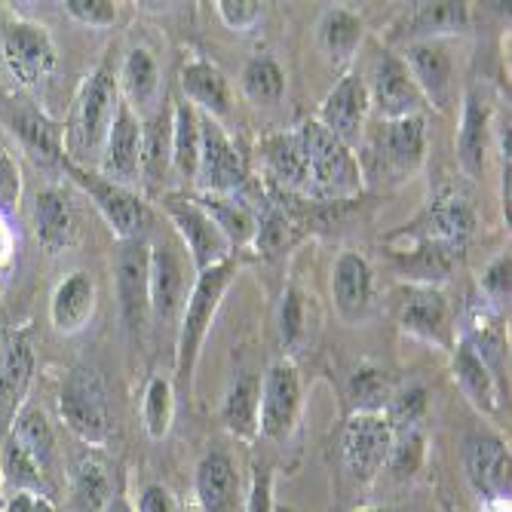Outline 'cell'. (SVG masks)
Returning <instances> with one entry per match:
<instances>
[{
	"label": "cell",
	"instance_id": "obj_1",
	"mask_svg": "<svg viewBox=\"0 0 512 512\" xmlns=\"http://www.w3.org/2000/svg\"><path fill=\"white\" fill-rule=\"evenodd\" d=\"M304 157H307V188L325 200H350L362 191L359 163L353 151L325 129L319 120L298 126Z\"/></svg>",
	"mask_w": 512,
	"mask_h": 512
},
{
	"label": "cell",
	"instance_id": "obj_2",
	"mask_svg": "<svg viewBox=\"0 0 512 512\" xmlns=\"http://www.w3.org/2000/svg\"><path fill=\"white\" fill-rule=\"evenodd\" d=\"M120 108V86L108 68H99L92 74L80 96L74 102L68 129H65V145L71 154V163L89 160L92 154H102V145L108 138V129Z\"/></svg>",
	"mask_w": 512,
	"mask_h": 512
},
{
	"label": "cell",
	"instance_id": "obj_3",
	"mask_svg": "<svg viewBox=\"0 0 512 512\" xmlns=\"http://www.w3.org/2000/svg\"><path fill=\"white\" fill-rule=\"evenodd\" d=\"M234 279V261H221L203 273H197V283L184 301L181 310V322H178V356H175V368H178V378L184 384H191L194 375V365L200 359V347L206 341L209 325L218 313V304Z\"/></svg>",
	"mask_w": 512,
	"mask_h": 512
},
{
	"label": "cell",
	"instance_id": "obj_4",
	"mask_svg": "<svg viewBox=\"0 0 512 512\" xmlns=\"http://www.w3.org/2000/svg\"><path fill=\"white\" fill-rule=\"evenodd\" d=\"M62 166L92 197V203H96V209L102 212V218L111 224V230L120 240H145V234L154 224V215L145 200H138L129 188H123V184H114V181L102 178L99 172L83 169L80 163H71L62 157Z\"/></svg>",
	"mask_w": 512,
	"mask_h": 512
},
{
	"label": "cell",
	"instance_id": "obj_5",
	"mask_svg": "<svg viewBox=\"0 0 512 512\" xmlns=\"http://www.w3.org/2000/svg\"><path fill=\"white\" fill-rule=\"evenodd\" d=\"M59 411L65 427L86 445H105L111 436V417H108V399L105 387L96 371L74 368L68 381L62 384Z\"/></svg>",
	"mask_w": 512,
	"mask_h": 512
},
{
	"label": "cell",
	"instance_id": "obj_6",
	"mask_svg": "<svg viewBox=\"0 0 512 512\" xmlns=\"http://www.w3.org/2000/svg\"><path fill=\"white\" fill-rule=\"evenodd\" d=\"M393 427L384 411H356L344 430V463L353 482L371 485L387 467L393 448Z\"/></svg>",
	"mask_w": 512,
	"mask_h": 512
},
{
	"label": "cell",
	"instance_id": "obj_7",
	"mask_svg": "<svg viewBox=\"0 0 512 512\" xmlns=\"http://www.w3.org/2000/svg\"><path fill=\"white\" fill-rule=\"evenodd\" d=\"M163 209H166L169 221L175 224L184 249L191 252V261H194L197 273H203V270H209V267H215V264L230 258V243L221 237V230L206 215V209L197 203V197L166 194L163 197Z\"/></svg>",
	"mask_w": 512,
	"mask_h": 512
},
{
	"label": "cell",
	"instance_id": "obj_8",
	"mask_svg": "<svg viewBox=\"0 0 512 512\" xmlns=\"http://www.w3.org/2000/svg\"><path fill=\"white\" fill-rule=\"evenodd\" d=\"M0 59L22 86H37L56 71V46L40 25L10 22L0 31Z\"/></svg>",
	"mask_w": 512,
	"mask_h": 512
},
{
	"label": "cell",
	"instance_id": "obj_9",
	"mask_svg": "<svg viewBox=\"0 0 512 512\" xmlns=\"http://www.w3.org/2000/svg\"><path fill=\"white\" fill-rule=\"evenodd\" d=\"M194 181L203 194H237L246 184V166L237 145L209 114H200V166Z\"/></svg>",
	"mask_w": 512,
	"mask_h": 512
},
{
	"label": "cell",
	"instance_id": "obj_10",
	"mask_svg": "<svg viewBox=\"0 0 512 512\" xmlns=\"http://www.w3.org/2000/svg\"><path fill=\"white\" fill-rule=\"evenodd\" d=\"M301 405V381L292 362H276L258 390V433L264 439L283 442L298 417Z\"/></svg>",
	"mask_w": 512,
	"mask_h": 512
},
{
	"label": "cell",
	"instance_id": "obj_11",
	"mask_svg": "<svg viewBox=\"0 0 512 512\" xmlns=\"http://www.w3.org/2000/svg\"><path fill=\"white\" fill-rule=\"evenodd\" d=\"M393 307H396L399 325L408 335H417V338L439 344V347L454 344V338H451V313H448V304H445L439 289L408 283L393 295Z\"/></svg>",
	"mask_w": 512,
	"mask_h": 512
},
{
	"label": "cell",
	"instance_id": "obj_12",
	"mask_svg": "<svg viewBox=\"0 0 512 512\" xmlns=\"http://www.w3.org/2000/svg\"><path fill=\"white\" fill-rule=\"evenodd\" d=\"M117 295L129 329L145 325L151 313V246L145 240H120Z\"/></svg>",
	"mask_w": 512,
	"mask_h": 512
},
{
	"label": "cell",
	"instance_id": "obj_13",
	"mask_svg": "<svg viewBox=\"0 0 512 512\" xmlns=\"http://www.w3.org/2000/svg\"><path fill=\"white\" fill-rule=\"evenodd\" d=\"M368 99L375 102L384 120H402V117H417V108L424 105V96L417 92L405 62L399 56L381 53L371 65V80Z\"/></svg>",
	"mask_w": 512,
	"mask_h": 512
},
{
	"label": "cell",
	"instance_id": "obj_14",
	"mask_svg": "<svg viewBox=\"0 0 512 512\" xmlns=\"http://www.w3.org/2000/svg\"><path fill=\"white\" fill-rule=\"evenodd\" d=\"M142 172V123L132 114V108L120 99L117 117L108 129V138L102 145V178L129 188Z\"/></svg>",
	"mask_w": 512,
	"mask_h": 512
},
{
	"label": "cell",
	"instance_id": "obj_15",
	"mask_svg": "<svg viewBox=\"0 0 512 512\" xmlns=\"http://www.w3.org/2000/svg\"><path fill=\"white\" fill-rule=\"evenodd\" d=\"M368 108H371V99H368L365 80L356 74H347L338 80V86L329 92V96H325L322 111H319V123L335 138H341L347 148H353L362 135Z\"/></svg>",
	"mask_w": 512,
	"mask_h": 512
},
{
	"label": "cell",
	"instance_id": "obj_16",
	"mask_svg": "<svg viewBox=\"0 0 512 512\" xmlns=\"http://www.w3.org/2000/svg\"><path fill=\"white\" fill-rule=\"evenodd\" d=\"M463 470L482 500H509V448L494 436H473L463 448Z\"/></svg>",
	"mask_w": 512,
	"mask_h": 512
},
{
	"label": "cell",
	"instance_id": "obj_17",
	"mask_svg": "<svg viewBox=\"0 0 512 512\" xmlns=\"http://www.w3.org/2000/svg\"><path fill=\"white\" fill-rule=\"evenodd\" d=\"M34 375V353L25 338L10 341L0 350V445L10 436L13 421L19 417V408L25 402V393L31 387Z\"/></svg>",
	"mask_w": 512,
	"mask_h": 512
},
{
	"label": "cell",
	"instance_id": "obj_18",
	"mask_svg": "<svg viewBox=\"0 0 512 512\" xmlns=\"http://www.w3.org/2000/svg\"><path fill=\"white\" fill-rule=\"evenodd\" d=\"M188 301L184 264L172 246H151V313L160 325H172Z\"/></svg>",
	"mask_w": 512,
	"mask_h": 512
},
{
	"label": "cell",
	"instance_id": "obj_19",
	"mask_svg": "<svg viewBox=\"0 0 512 512\" xmlns=\"http://www.w3.org/2000/svg\"><path fill=\"white\" fill-rule=\"evenodd\" d=\"M405 68L417 86V92L433 102L439 111H445L451 96V59L436 40H414L405 50Z\"/></svg>",
	"mask_w": 512,
	"mask_h": 512
},
{
	"label": "cell",
	"instance_id": "obj_20",
	"mask_svg": "<svg viewBox=\"0 0 512 512\" xmlns=\"http://www.w3.org/2000/svg\"><path fill=\"white\" fill-rule=\"evenodd\" d=\"M197 503L203 512H240V476L224 451H209L197 467Z\"/></svg>",
	"mask_w": 512,
	"mask_h": 512
},
{
	"label": "cell",
	"instance_id": "obj_21",
	"mask_svg": "<svg viewBox=\"0 0 512 512\" xmlns=\"http://www.w3.org/2000/svg\"><path fill=\"white\" fill-rule=\"evenodd\" d=\"M488 129H491V108L482 99L479 89H470L467 99H463V117H460V132H457V160H460V169L470 178H479L485 172Z\"/></svg>",
	"mask_w": 512,
	"mask_h": 512
},
{
	"label": "cell",
	"instance_id": "obj_22",
	"mask_svg": "<svg viewBox=\"0 0 512 512\" xmlns=\"http://www.w3.org/2000/svg\"><path fill=\"white\" fill-rule=\"evenodd\" d=\"M332 295L335 307L347 322H356L371 307V267L362 255L344 252L332 270Z\"/></svg>",
	"mask_w": 512,
	"mask_h": 512
},
{
	"label": "cell",
	"instance_id": "obj_23",
	"mask_svg": "<svg viewBox=\"0 0 512 512\" xmlns=\"http://www.w3.org/2000/svg\"><path fill=\"white\" fill-rule=\"evenodd\" d=\"M427 132L421 117H402V120H384L378 132V154L396 166L399 172H414L424 163Z\"/></svg>",
	"mask_w": 512,
	"mask_h": 512
},
{
	"label": "cell",
	"instance_id": "obj_24",
	"mask_svg": "<svg viewBox=\"0 0 512 512\" xmlns=\"http://www.w3.org/2000/svg\"><path fill=\"white\" fill-rule=\"evenodd\" d=\"M96 310V283H92L89 273H71L65 276V283H59L53 295V325L62 335H74L92 319Z\"/></svg>",
	"mask_w": 512,
	"mask_h": 512
},
{
	"label": "cell",
	"instance_id": "obj_25",
	"mask_svg": "<svg viewBox=\"0 0 512 512\" xmlns=\"http://www.w3.org/2000/svg\"><path fill=\"white\" fill-rule=\"evenodd\" d=\"M181 89L200 114L221 120L230 111V89L224 74L206 59H194L181 68Z\"/></svg>",
	"mask_w": 512,
	"mask_h": 512
},
{
	"label": "cell",
	"instance_id": "obj_26",
	"mask_svg": "<svg viewBox=\"0 0 512 512\" xmlns=\"http://www.w3.org/2000/svg\"><path fill=\"white\" fill-rule=\"evenodd\" d=\"M454 378H457L463 396L473 402L476 411H482L488 417H497L500 393H497V381L491 375V365L479 353H473L467 344H460L454 350Z\"/></svg>",
	"mask_w": 512,
	"mask_h": 512
},
{
	"label": "cell",
	"instance_id": "obj_27",
	"mask_svg": "<svg viewBox=\"0 0 512 512\" xmlns=\"http://www.w3.org/2000/svg\"><path fill=\"white\" fill-rule=\"evenodd\" d=\"M197 203L206 209V215L215 221L221 230V237L234 246H252L255 240V227H258V212L243 203L237 194H200Z\"/></svg>",
	"mask_w": 512,
	"mask_h": 512
},
{
	"label": "cell",
	"instance_id": "obj_28",
	"mask_svg": "<svg viewBox=\"0 0 512 512\" xmlns=\"http://www.w3.org/2000/svg\"><path fill=\"white\" fill-rule=\"evenodd\" d=\"M264 154V166L270 172V178L286 191H307V157H304V145L301 135L295 132H283V135H270L261 145Z\"/></svg>",
	"mask_w": 512,
	"mask_h": 512
},
{
	"label": "cell",
	"instance_id": "obj_29",
	"mask_svg": "<svg viewBox=\"0 0 512 512\" xmlns=\"http://www.w3.org/2000/svg\"><path fill=\"white\" fill-rule=\"evenodd\" d=\"M473 227H476V218H473V209L467 206V200L442 197L427 212V230L421 240H433V243H442V246L460 252L463 243L470 240Z\"/></svg>",
	"mask_w": 512,
	"mask_h": 512
},
{
	"label": "cell",
	"instance_id": "obj_30",
	"mask_svg": "<svg viewBox=\"0 0 512 512\" xmlns=\"http://www.w3.org/2000/svg\"><path fill=\"white\" fill-rule=\"evenodd\" d=\"M34 230L43 249L59 252L74 240V215L62 191H43L34 200Z\"/></svg>",
	"mask_w": 512,
	"mask_h": 512
},
{
	"label": "cell",
	"instance_id": "obj_31",
	"mask_svg": "<svg viewBox=\"0 0 512 512\" xmlns=\"http://www.w3.org/2000/svg\"><path fill=\"white\" fill-rule=\"evenodd\" d=\"M258 390H261V381L246 375L227 390L224 405H221L224 430L243 442H252L258 436Z\"/></svg>",
	"mask_w": 512,
	"mask_h": 512
},
{
	"label": "cell",
	"instance_id": "obj_32",
	"mask_svg": "<svg viewBox=\"0 0 512 512\" xmlns=\"http://www.w3.org/2000/svg\"><path fill=\"white\" fill-rule=\"evenodd\" d=\"M10 436L28 451V457L37 463V470L43 473V479L53 476V470H56V436L50 430V421L43 417V411H37V408L19 411Z\"/></svg>",
	"mask_w": 512,
	"mask_h": 512
},
{
	"label": "cell",
	"instance_id": "obj_33",
	"mask_svg": "<svg viewBox=\"0 0 512 512\" xmlns=\"http://www.w3.org/2000/svg\"><path fill=\"white\" fill-rule=\"evenodd\" d=\"M71 494H74V512H105V506L114 500V491H111V473L102 457L86 454L77 460Z\"/></svg>",
	"mask_w": 512,
	"mask_h": 512
},
{
	"label": "cell",
	"instance_id": "obj_34",
	"mask_svg": "<svg viewBox=\"0 0 512 512\" xmlns=\"http://www.w3.org/2000/svg\"><path fill=\"white\" fill-rule=\"evenodd\" d=\"M13 126L22 138V145L25 151L43 163V166H50V163H62V129L34 108H25L13 117Z\"/></svg>",
	"mask_w": 512,
	"mask_h": 512
},
{
	"label": "cell",
	"instance_id": "obj_35",
	"mask_svg": "<svg viewBox=\"0 0 512 512\" xmlns=\"http://www.w3.org/2000/svg\"><path fill=\"white\" fill-rule=\"evenodd\" d=\"M172 166L181 178L194 181L200 166V111L188 102L172 111Z\"/></svg>",
	"mask_w": 512,
	"mask_h": 512
},
{
	"label": "cell",
	"instance_id": "obj_36",
	"mask_svg": "<svg viewBox=\"0 0 512 512\" xmlns=\"http://www.w3.org/2000/svg\"><path fill=\"white\" fill-rule=\"evenodd\" d=\"M467 25V4H454V0H439V4H414L405 16L408 37L417 40H436L442 34H457Z\"/></svg>",
	"mask_w": 512,
	"mask_h": 512
},
{
	"label": "cell",
	"instance_id": "obj_37",
	"mask_svg": "<svg viewBox=\"0 0 512 512\" xmlns=\"http://www.w3.org/2000/svg\"><path fill=\"white\" fill-rule=\"evenodd\" d=\"M316 37L332 65H347L362 43V22L347 10H329L319 22Z\"/></svg>",
	"mask_w": 512,
	"mask_h": 512
},
{
	"label": "cell",
	"instance_id": "obj_38",
	"mask_svg": "<svg viewBox=\"0 0 512 512\" xmlns=\"http://www.w3.org/2000/svg\"><path fill=\"white\" fill-rule=\"evenodd\" d=\"M120 86L126 92V105L138 108V111H148L160 92V71L157 62L148 50H132L123 62L120 71Z\"/></svg>",
	"mask_w": 512,
	"mask_h": 512
},
{
	"label": "cell",
	"instance_id": "obj_39",
	"mask_svg": "<svg viewBox=\"0 0 512 512\" xmlns=\"http://www.w3.org/2000/svg\"><path fill=\"white\" fill-rule=\"evenodd\" d=\"M0 473H4V482L16 494L25 491L34 497H50V488H46V479L37 470V463L28 457V451L13 436H7L4 445H0Z\"/></svg>",
	"mask_w": 512,
	"mask_h": 512
},
{
	"label": "cell",
	"instance_id": "obj_40",
	"mask_svg": "<svg viewBox=\"0 0 512 512\" xmlns=\"http://www.w3.org/2000/svg\"><path fill=\"white\" fill-rule=\"evenodd\" d=\"M172 166V117L157 111L142 129V172L148 181H163Z\"/></svg>",
	"mask_w": 512,
	"mask_h": 512
},
{
	"label": "cell",
	"instance_id": "obj_41",
	"mask_svg": "<svg viewBox=\"0 0 512 512\" xmlns=\"http://www.w3.org/2000/svg\"><path fill=\"white\" fill-rule=\"evenodd\" d=\"M243 89H246V96L255 105L270 108V105H276L279 99H283L286 77H283V71H279L276 62H270V59H252L243 68Z\"/></svg>",
	"mask_w": 512,
	"mask_h": 512
},
{
	"label": "cell",
	"instance_id": "obj_42",
	"mask_svg": "<svg viewBox=\"0 0 512 512\" xmlns=\"http://www.w3.org/2000/svg\"><path fill=\"white\" fill-rule=\"evenodd\" d=\"M424 460H427V442H424L421 430H402L393 436V448H390L384 470H390V476L396 482H411L417 473H421Z\"/></svg>",
	"mask_w": 512,
	"mask_h": 512
},
{
	"label": "cell",
	"instance_id": "obj_43",
	"mask_svg": "<svg viewBox=\"0 0 512 512\" xmlns=\"http://www.w3.org/2000/svg\"><path fill=\"white\" fill-rule=\"evenodd\" d=\"M145 430L151 439H166L172 427V414H175V399H172V384L166 378H151L145 390Z\"/></svg>",
	"mask_w": 512,
	"mask_h": 512
},
{
	"label": "cell",
	"instance_id": "obj_44",
	"mask_svg": "<svg viewBox=\"0 0 512 512\" xmlns=\"http://www.w3.org/2000/svg\"><path fill=\"white\" fill-rule=\"evenodd\" d=\"M292 240V224L286 218V212H279L276 206H270L264 215H258V227H255V240L252 246L264 255H276L283 252Z\"/></svg>",
	"mask_w": 512,
	"mask_h": 512
},
{
	"label": "cell",
	"instance_id": "obj_45",
	"mask_svg": "<svg viewBox=\"0 0 512 512\" xmlns=\"http://www.w3.org/2000/svg\"><path fill=\"white\" fill-rule=\"evenodd\" d=\"M350 396L356 399V411H381V405L387 402L390 390H387V378L384 371L375 368H359L353 381H350Z\"/></svg>",
	"mask_w": 512,
	"mask_h": 512
},
{
	"label": "cell",
	"instance_id": "obj_46",
	"mask_svg": "<svg viewBox=\"0 0 512 512\" xmlns=\"http://www.w3.org/2000/svg\"><path fill=\"white\" fill-rule=\"evenodd\" d=\"M424 411H427V390L408 387L390 402V414H384V417L390 421L393 433H396V427L402 433V430H417V421L424 417Z\"/></svg>",
	"mask_w": 512,
	"mask_h": 512
},
{
	"label": "cell",
	"instance_id": "obj_47",
	"mask_svg": "<svg viewBox=\"0 0 512 512\" xmlns=\"http://www.w3.org/2000/svg\"><path fill=\"white\" fill-rule=\"evenodd\" d=\"M279 335H283L286 347H298L304 338V298L298 289H289L283 295V307H279Z\"/></svg>",
	"mask_w": 512,
	"mask_h": 512
},
{
	"label": "cell",
	"instance_id": "obj_48",
	"mask_svg": "<svg viewBox=\"0 0 512 512\" xmlns=\"http://www.w3.org/2000/svg\"><path fill=\"white\" fill-rule=\"evenodd\" d=\"M509 273H512V261H509V255H500L488 264V270L482 276V292L494 307L509 304V286H512Z\"/></svg>",
	"mask_w": 512,
	"mask_h": 512
},
{
	"label": "cell",
	"instance_id": "obj_49",
	"mask_svg": "<svg viewBox=\"0 0 512 512\" xmlns=\"http://www.w3.org/2000/svg\"><path fill=\"white\" fill-rule=\"evenodd\" d=\"M65 10L89 28H111L117 22V7L111 0H68Z\"/></svg>",
	"mask_w": 512,
	"mask_h": 512
},
{
	"label": "cell",
	"instance_id": "obj_50",
	"mask_svg": "<svg viewBox=\"0 0 512 512\" xmlns=\"http://www.w3.org/2000/svg\"><path fill=\"white\" fill-rule=\"evenodd\" d=\"M19 197H22V175H19V166L7 157L0 154V215L4 212H13L19 206Z\"/></svg>",
	"mask_w": 512,
	"mask_h": 512
},
{
	"label": "cell",
	"instance_id": "obj_51",
	"mask_svg": "<svg viewBox=\"0 0 512 512\" xmlns=\"http://www.w3.org/2000/svg\"><path fill=\"white\" fill-rule=\"evenodd\" d=\"M218 16L230 28H249V25L258 22L261 4H255V0H221V4H218Z\"/></svg>",
	"mask_w": 512,
	"mask_h": 512
},
{
	"label": "cell",
	"instance_id": "obj_52",
	"mask_svg": "<svg viewBox=\"0 0 512 512\" xmlns=\"http://www.w3.org/2000/svg\"><path fill=\"white\" fill-rule=\"evenodd\" d=\"M243 512H273V500H270V473H267V470H255Z\"/></svg>",
	"mask_w": 512,
	"mask_h": 512
},
{
	"label": "cell",
	"instance_id": "obj_53",
	"mask_svg": "<svg viewBox=\"0 0 512 512\" xmlns=\"http://www.w3.org/2000/svg\"><path fill=\"white\" fill-rule=\"evenodd\" d=\"M138 512H178V506L163 485H148L138 497Z\"/></svg>",
	"mask_w": 512,
	"mask_h": 512
},
{
	"label": "cell",
	"instance_id": "obj_54",
	"mask_svg": "<svg viewBox=\"0 0 512 512\" xmlns=\"http://www.w3.org/2000/svg\"><path fill=\"white\" fill-rule=\"evenodd\" d=\"M34 494H25V491H19V494H13L10 497V503H7V512H34Z\"/></svg>",
	"mask_w": 512,
	"mask_h": 512
},
{
	"label": "cell",
	"instance_id": "obj_55",
	"mask_svg": "<svg viewBox=\"0 0 512 512\" xmlns=\"http://www.w3.org/2000/svg\"><path fill=\"white\" fill-rule=\"evenodd\" d=\"M10 249H13V237H10V227H7L4 215H0V267L10 261Z\"/></svg>",
	"mask_w": 512,
	"mask_h": 512
},
{
	"label": "cell",
	"instance_id": "obj_56",
	"mask_svg": "<svg viewBox=\"0 0 512 512\" xmlns=\"http://www.w3.org/2000/svg\"><path fill=\"white\" fill-rule=\"evenodd\" d=\"M105 512H135V509H132V506H129V503H126L123 497H114V500H111V503L105 506Z\"/></svg>",
	"mask_w": 512,
	"mask_h": 512
},
{
	"label": "cell",
	"instance_id": "obj_57",
	"mask_svg": "<svg viewBox=\"0 0 512 512\" xmlns=\"http://www.w3.org/2000/svg\"><path fill=\"white\" fill-rule=\"evenodd\" d=\"M34 512H59V509L53 506L50 497H37V500H34Z\"/></svg>",
	"mask_w": 512,
	"mask_h": 512
},
{
	"label": "cell",
	"instance_id": "obj_58",
	"mask_svg": "<svg viewBox=\"0 0 512 512\" xmlns=\"http://www.w3.org/2000/svg\"><path fill=\"white\" fill-rule=\"evenodd\" d=\"M359 512H387V509H359Z\"/></svg>",
	"mask_w": 512,
	"mask_h": 512
}]
</instances>
